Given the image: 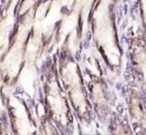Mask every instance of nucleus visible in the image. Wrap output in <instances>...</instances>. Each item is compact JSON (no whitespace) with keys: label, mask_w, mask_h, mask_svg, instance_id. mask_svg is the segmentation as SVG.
Instances as JSON below:
<instances>
[{"label":"nucleus","mask_w":146,"mask_h":135,"mask_svg":"<svg viewBox=\"0 0 146 135\" xmlns=\"http://www.w3.org/2000/svg\"><path fill=\"white\" fill-rule=\"evenodd\" d=\"M142 17H143V24H144L145 31H146V2H142Z\"/></svg>","instance_id":"obj_8"},{"label":"nucleus","mask_w":146,"mask_h":135,"mask_svg":"<svg viewBox=\"0 0 146 135\" xmlns=\"http://www.w3.org/2000/svg\"><path fill=\"white\" fill-rule=\"evenodd\" d=\"M62 84L67 92L69 104H72L74 111L80 119H89L91 117V104L89 101V91L83 84L82 76L78 70L77 63L72 57H67L63 61L61 69Z\"/></svg>","instance_id":"obj_2"},{"label":"nucleus","mask_w":146,"mask_h":135,"mask_svg":"<svg viewBox=\"0 0 146 135\" xmlns=\"http://www.w3.org/2000/svg\"><path fill=\"white\" fill-rule=\"evenodd\" d=\"M48 73L45 82L46 115L52 120V122L62 133V127L63 129H66L73 123L72 108L67 101L68 98L63 91L57 70L53 68V72L49 71Z\"/></svg>","instance_id":"obj_1"},{"label":"nucleus","mask_w":146,"mask_h":135,"mask_svg":"<svg viewBox=\"0 0 146 135\" xmlns=\"http://www.w3.org/2000/svg\"><path fill=\"white\" fill-rule=\"evenodd\" d=\"M128 108H129L131 122L134 129L135 130L143 129L146 122V109L141 95L139 94L138 91L133 89H130L128 94Z\"/></svg>","instance_id":"obj_5"},{"label":"nucleus","mask_w":146,"mask_h":135,"mask_svg":"<svg viewBox=\"0 0 146 135\" xmlns=\"http://www.w3.org/2000/svg\"><path fill=\"white\" fill-rule=\"evenodd\" d=\"M89 92L97 114L104 117L107 116L110 111V95L106 83L99 78L92 81L89 87Z\"/></svg>","instance_id":"obj_4"},{"label":"nucleus","mask_w":146,"mask_h":135,"mask_svg":"<svg viewBox=\"0 0 146 135\" xmlns=\"http://www.w3.org/2000/svg\"><path fill=\"white\" fill-rule=\"evenodd\" d=\"M111 135H132V132H131L129 124L125 120L115 117L112 121Z\"/></svg>","instance_id":"obj_7"},{"label":"nucleus","mask_w":146,"mask_h":135,"mask_svg":"<svg viewBox=\"0 0 146 135\" xmlns=\"http://www.w3.org/2000/svg\"><path fill=\"white\" fill-rule=\"evenodd\" d=\"M130 59L133 70L142 86L146 88V40L135 38L130 49Z\"/></svg>","instance_id":"obj_3"},{"label":"nucleus","mask_w":146,"mask_h":135,"mask_svg":"<svg viewBox=\"0 0 146 135\" xmlns=\"http://www.w3.org/2000/svg\"><path fill=\"white\" fill-rule=\"evenodd\" d=\"M40 132H41V135H62L61 131L56 127V124L52 122V120L46 114L41 119Z\"/></svg>","instance_id":"obj_6"}]
</instances>
